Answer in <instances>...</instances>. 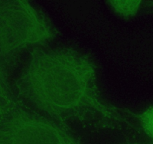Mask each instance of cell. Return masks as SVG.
Here are the masks:
<instances>
[{
  "instance_id": "obj_8",
  "label": "cell",
  "mask_w": 153,
  "mask_h": 144,
  "mask_svg": "<svg viewBox=\"0 0 153 144\" xmlns=\"http://www.w3.org/2000/svg\"><path fill=\"white\" fill-rule=\"evenodd\" d=\"M152 3H153V2H152Z\"/></svg>"
},
{
  "instance_id": "obj_2",
  "label": "cell",
  "mask_w": 153,
  "mask_h": 144,
  "mask_svg": "<svg viewBox=\"0 0 153 144\" xmlns=\"http://www.w3.org/2000/svg\"><path fill=\"white\" fill-rule=\"evenodd\" d=\"M42 13L26 1H0V57L9 62L23 50L40 46L56 36Z\"/></svg>"
},
{
  "instance_id": "obj_4",
  "label": "cell",
  "mask_w": 153,
  "mask_h": 144,
  "mask_svg": "<svg viewBox=\"0 0 153 144\" xmlns=\"http://www.w3.org/2000/svg\"><path fill=\"white\" fill-rule=\"evenodd\" d=\"M136 119L143 133L153 141V106L137 114Z\"/></svg>"
},
{
  "instance_id": "obj_1",
  "label": "cell",
  "mask_w": 153,
  "mask_h": 144,
  "mask_svg": "<svg viewBox=\"0 0 153 144\" xmlns=\"http://www.w3.org/2000/svg\"><path fill=\"white\" fill-rule=\"evenodd\" d=\"M95 62L70 48L31 53L17 82L19 95L40 114L59 123L95 120L119 124L123 113L105 102Z\"/></svg>"
},
{
  "instance_id": "obj_6",
  "label": "cell",
  "mask_w": 153,
  "mask_h": 144,
  "mask_svg": "<svg viewBox=\"0 0 153 144\" xmlns=\"http://www.w3.org/2000/svg\"><path fill=\"white\" fill-rule=\"evenodd\" d=\"M16 101L8 86L5 70L0 62V106L11 104Z\"/></svg>"
},
{
  "instance_id": "obj_5",
  "label": "cell",
  "mask_w": 153,
  "mask_h": 144,
  "mask_svg": "<svg viewBox=\"0 0 153 144\" xmlns=\"http://www.w3.org/2000/svg\"><path fill=\"white\" fill-rule=\"evenodd\" d=\"M142 2L138 1H129V2H109L107 4L110 5V7L123 17H131L136 14L140 7Z\"/></svg>"
},
{
  "instance_id": "obj_3",
  "label": "cell",
  "mask_w": 153,
  "mask_h": 144,
  "mask_svg": "<svg viewBox=\"0 0 153 144\" xmlns=\"http://www.w3.org/2000/svg\"><path fill=\"white\" fill-rule=\"evenodd\" d=\"M0 144H82L64 125L19 101L0 106Z\"/></svg>"
},
{
  "instance_id": "obj_7",
  "label": "cell",
  "mask_w": 153,
  "mask_h": 144,
  "mask_svg": "<svg viewBox=\"0 0 153 144\" xmlns=\"http://www.w3.org/2000/svg\"><path fill=\"white\" fill-rule=\"evenodd\" d=\"M131 144H140V143H131Z\"/></svg>"
}]
</instances>
